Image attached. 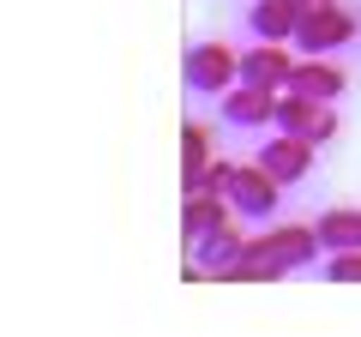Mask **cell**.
Wrapping results in <instances>:
<instances>
[{"mask_svg":"<svg viewBox=\"0 0 361 337\" xmlns=\"http://www.w3.org/2000/svg\"><path fill=\"white\" fill-rule=\"evenodd\" d=\"M180 78H187L193 97L235 91V85H241V49H229V42H193L187 61H180Z\"/></svg>","mask_w":361,"mask_h":337,"instance_id":"cell-1","label":"cell"},{"mask_svg":"<svg viewBox=\"0 0 361 337\" xmlns=\"http://www.w3.org/2000/svg\"><path fill=\"white\" fill-rule=\"evenodd\" d=\"M355 13H343L337 0H313L307 13H301V25H295V49H307V54H331V49H343V42H355Z\"/></svg>","mask_w":361,"mask_h":337,"instance_id":"cell-2","label":"cell"},{"mask_svg":"<svg viewBox=\"0 0 361 337\" xmlns=\"http://www.w3.org/2000/svg\"><path fill=\"white\" fill-rule=\"evenodd\" d=\"M277 199H283V181H277V175H265L259 163H235V181H229L235 217L265 223V217H277Z\"/></svg>","mask_w":361,"mask_h":337,"instance_id":"cell-3","label":"cell"},{"mask_svg":"<svg viewBox=\"0 0 361 337\" xmlns=\"http://www.w3.org/2000/svg\"><path fill=\"white\" fill-rule=\"evenodd\" d=\"M277 133H301L313 145H331L337 139V109L313 103V97H295V91H277Z\"/></svg>","mask_w":361,"mask_h":337,"instance_id":"cell-4","label":"cell"},{"mask_svg":"<svg viewBox=\"0 0 361 337\" xmlns=\"http://www.w3.org/2000/svg\"><path fill=\"white\" fill-rule=\"evenodd\" d=\"M313 151H319V145H313V139H301V133H271V139L259 145V157H253V163L265 168V175H277L283 187H295V181H307Z\"/></svg>","mask_w":361,"mask_h":337,"instance_id":"cell-5","label":"cell"},{"mask_svg":"<svg viewBox=\"0 0 361 337\" xmlns=\"http://www.w3.org/2000/svg\"><path fill=\"white\" fill-rule=\"evenodd\" d=\"M217 109H223V121H229V127H241V133L277 127V91H259V85H235V91H223Z\"/></svg>","mask_w":361,"mask_h":337,"instance_id":"cell-6","label":"cell"},{"mask_svg":"<svg viewBox=\"0 0 361 337\" xmlns=\"http://www.w3.org/2000/svg\"><path fill=\"white\" fill-rule=\"evenodd\" d=\"M223 223H235V205L223 193H187V205H180V247L193 253V247L211 241Z\"/></svg>","mask_w":361,"mask_h":337,"instance_id":"cell-7","label":"cell"},{"mask_svg":"<svg viewBox=\"0 0 361 337\" xmlns=\"http://www.w3.org/2000/svg\"><path fill=\"white\" fill-rule=\"evenodd\" d=\"M283 91L313 97V103H337V97L349 91V73H343L337 61H325V54H307V61H295V73H289Z\"/></svg>","mask_w":361,"mask_h":337,"instance_id":"cell-8","label":"cell"},{"mask_svg":"<svg viewBox=\"0 0 361 337\" xmlns=\"http://www.w3.org/2000/svg\"><path fill=\"white\" fill-rule=\"evenodd\" d=\"M301 0H253L247 6V37L253 42H295V25H301Z\"/></svg>","mask_w":361,"mask_h":337,"instance_id":"cell-9","label":"cell"},{"mask_svg":"<svg viewBox=\"0 0 361 337\" xmlns=\"http://www.w3.org/2000/svg\"><path fill=\"white\" fill-rule=\"evenodd\" d=\"M289 73H295V54L283 42H259V49H241V85H259V91H283Z\"/></svg>","mask_w":361,"mask_h":337,"instance_id":"cell-10","label":"cell"},{"mask_svg":"<svg viewBox=\"0 0 361 337\" xmlns=\"http://www.w3.org/2000/svg\"><path fill=\"white\" fill-rule=\"evenodd\" d=\"M277 277H289L283 253H277V247H271L265 235H247L241 259L229 265V277H223V283H277Z\"/></svg>","mask_w":361,"mask_h":337,"instance_id":"cell-11","label":"cell"},{"mask_svg":"<svg viewBox=\"0 0 361 337\" xmlns=\"http://www.w3.org/2000/svg\"><path fill=\"white\" fill-rule=\"evenodd\" d=\"M211 127L187 121L180 127V193H205V175H211Z\"/></svg>","mask_w":361,"mask_h":337,"instance_id":"cell-12","label":"cell"},{"mask_svg":"<svg viewBox=\"0 0 361 337\" xmlns=\"http://www.w3.org/2000/svg\"><path fill=\"white\" fill-rule=\"evenodd\" d=\"M265 241L283 253L289 271H307V265L325 253V247H319V229H307V223H277V229H265Z\"/></svg>","mask_w":361,"mask_h":337,"instance_id":"cell-13","label":"cell"},{"mask_svg":"<svg viewBox=\"0 0 361 337\" xmlns=\"http://www.w3.org/2000/svg\"><path fill=\"white\" fill-rule=\"evenodd\" d=\"M313 229H319V247H325V253H349V247H361V211L337 205V211H325Z\"/></svg>","mask_w":361,"mask_h":337,"instance_id":"cell-14","label":"cell"},{"mask_svg":"<svg viewBox=\"0 0 361 337\" xmlns=\"http://www.w3.org/2000/svg\"><path fill=\"white\" fill-rule=\"evenodd\" d=\"M325 283H361V247H349V253H325Z\"/></svg>","mask_w":361,"mask_h":337,"instance_id":"cell-15","label":"cell"}]
</instances>
